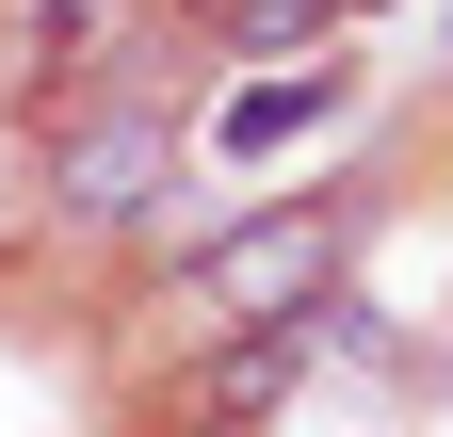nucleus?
I'll return each mask as SVG.
<instances>
[{
  "mask_svg": "<svg viewBox=\"0 0 453 437\" xmlns=\"http://www.w3.org/2000/svg\"><path fill=\"white\" fill-rule=\"evenodd\" d=\"M65 227H146L162 195H179V114H146V97H97V114L49 146V179H33Z\"/></svg>",
  "mask_w": 453,
  "mask_h": 437,
  "instance_id": "1",
  "label": "nucleus"
},
{
  "mask_svg": "<svg viewBox=\"0 0 453 437\" xmlns=\"http://www.w3.org/2000/svg\"><path fill=\"white\" fill-rule=\"evenodd\" d=\"M340 276V211H259V227H226L195 259V292L243 324V341H308V292Z\"/></svg>",
  "mask_w": 453,
  "mask_h": 437,
  "instance_id": "2",
  "label": "nucleus"
},
{
  "mask_svg": "<svg viewBox=\"0 0 453 437\" xmlns=\"http://www.w3.org/2000/svg\"><path fill=\"white\" fill-rule=\"evenodd\" d=\"M324 114H340V65H308V81L275 65V81H243V97L211 114V146H226V162H275V146H292V130H324Z\"/></svg>",
  "mask_w": 453,
  "mask_h": 437,
  "instance_id": "3",
  "label": "nucleus"
},
{
  "mask_svg": "<svg viewBox=\"0 0 453 437\" xmlns=\"http://www.w3.org/2000/svg\"><path fill=\"white\" fill-rule=\"evenodd\" d=\"M292 356H308V341H243V356L211 372V421H243V405H275V389H292Z\"/></svg>",
  "mask_w": 453,
  "mask_h": 437,
  "instance_id": "4",
  "label": "nucleus"
},
{
  "mask_svg": "<svg viewBox=\"0 0 453 437\" xmlns=\"http://www.w3.org/2000/svg\"><path fill=\"white\" fill-rule=\"evenodd\" d=\"M226 17H243V49H308V33L340 17V0H226Z\"/></svg>",
  "mask_w": 453,
  "mask_h": 437,
  "instance_id": "5",
  "label": "nucleus"
},
{
  "mask_svg": "<svg viewBox=\"0 0 453 437\" xmlns=\"http://www.w3.org/2000/svg\"><path fill=\"white\" fill-rule=\"evenodd\" d=\"M97 33H113V0H33V49H49V65H81Z\"/></svg>",
  "mask_w": 453,
  "mask_h": 437,
  "instance_id": "6",
  "label": "nucleus"
}]
</instances>
